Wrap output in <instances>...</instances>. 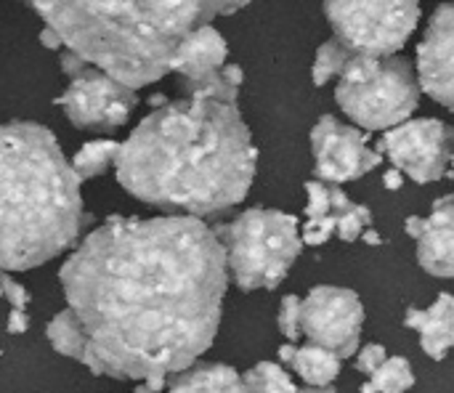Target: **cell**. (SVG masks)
Here are the masks:
<instances>
[{"instance_id":"obj_28","label":"cell","mask_w":454,"mask_h":393,"mask_svg":"<svg viewBox=\"0 0 454 393\" xmlns=\"http://www.w3.org/2000/svg\"><path fill=\"white\" fill-rule=\"evenodd\" d=\"M40 43H43L45 48H61V40H59V35H56L51 27H43V32H40Z\"/></svg>"},{"instance_id":"obj_8","label":"cell","mask_w":454,"mask_h":393,"mask_svg":"<svg viewBox=\"0 0 454 393\" xmlns=\"http://www.w3.org/2000/svg\"><path fill=\"white\" fill-rule=\"evenodd\" d=\"M61 69L69 75V88L56 98L59 106H64L67 117L77 128H96L109 130L128 122L133 114L138 96L136 90L114 83L96 67L80 61L72 53L61 56Z\"/></svg>"},{"instance_id":"obj_6","label":"cell","mask_w":454,"mask_h":393,"mask_svg":"<svg viewBox=\"0 0 454 393\" xmlns=\"http://www.w3.org/2000/svg\"><path fill=\"white\" fill-rule=\"evenodd\" d=\"M338 106L364 130H391L412 117L420 85L404 56H351L335 90Z\"/></svg>"},{"instance_id":"obj_11","label":"cell","mask_w":454,"mask_h":393,"mask_svg":"<svg viewBox=\"0 0 454 393\" xmlns=\"http://www.w3.org/2000/svg\"><path fill=\"white\" fill-rule=\"evenodd\" d=\"M367 138L370 133L343 125L333 114L319 117V122L311 130L317 181L340 186L346 181H356L370 170H375L383 162V157L367 146Z\"/></svg>"},{"instance_id":"obj_2","label":"cell","mask_w":454,"mask_h":393,"mask_svg":"<svg viewBox=\"0 0 454 393\" xmlns=\"http://www.w3.org/2000/svg\"><path fill=\"white\" fill-rule=\"evenodd\" d=\"M120 144L117 181L136 200L189 218L239 205L255 178L258 152L231 101H162Z\"/></svg>"},{"instance_id":"obj_31","label":"cell","mask_w":454,"mask_h":393,"mask_svg":"<svg viewBox=\"0 0 454 393\" xmlns=\"http://www.w3.org/2000/svg\"><path fill=\"white\" fill-rule=\"evenodd\" d=\"M133 393H154V391H152V389H146V386H138Z\"/></svg>"},{"instance_id":"obj_27","label":"cell","mask_w":454,"mask_h":393,"mask_svg":"<svg viewBox=\"0 0 454 393\" xmlns=\"http://www.w3.org/2000/svg\"><path fill=\"white\" fill-rule=\"evenodd\" d=\"M402 184H404V176H402L396 168H391V170L383 176V186H386L388 192H396V189H402Z\"/></svg>"},{"instance_id":"obj_10","label":"cell","mask_w":454,"mask_h":393,"mask_svg":"<svg viewBox=\"0 0 454 393\" xmlns=\"http://www.w3.org/2000/svg\"><path fill=\"white\" fill-rule=\"evenodd\" d=\"M364 306L354 290L346 287H314L301 303V333L325 351H333L340 362L351 359L362 341Z\"/></svg>"},{"instance_id":"obj_30","label":"cell","mask_w":454,"mask_h":393,"mask_svg":"<svg viewBox=\"0 0 454 393\" xmlns=\"http://www.w3.org/2000/svg\"><path fill=\"white\" fill-rule=\"evenodd\" d=\"M298 393H338L335 389H301Z\"/></svg>"},{"instance_id":"obj_9","label":"cell","mask_w":454,"mask_h":393,"mask_svg":"<svg viewBox=\"0 0 454 393\" xmlns=\"http://www.w3.org/2000/svg\"><path fill=\"white\" fill-rule=\"evenodd\" d=\"M375 152L388 157L402 176H410L418 184H434L447 176L452 162L454 130L434 117L407 120L386 130Z\"/></svg>"},{"instance_id":"obj_22","label":"cell","mask_w":454,"mask_h":393,"mask_svg":"<svg viewBox=\"0 0 454 393\" xmlns=\"http://www.w3.org/2000/svg\"><path fill=\"white\" fill-rule=\"evenodd\" d=\"M351 51L338 43L335 37L322 43L319 51H317V59H314V69H311V77H314V85H327L335 75H340L346 69V64L351 61Z\"/></svg>"},{"instance_id":"obj_16","label":"cell","mask_w":454,"mask_h":393,"mask_svg":"<svg viewBox=\"0 0 454 393\" xmlns=\"http://www.w3.org/2000/svg\"><path fill=\"white\" fill-rule=\"evenodd\" d=\"M279 359L293 367L306 386L311 389H330V383L340 375V359L333 351H325L319 346H282L279 349Z\"/></svg>"},{"instance_id":"obj_5","label":"cell","mask_w":454,"mask_h":393,"mask_svg":"<svg viewBox=\"0 0 454 393\" xmlns=\"http://www.w3.org/2000/svg\"><path fill=\"white\" fill-rule=\"evenodd\" d=\"M239 290H274L303 250L298 218L282 210L253 208L213 229Z\"/></svg>"},{"instance_id":"obj_18","label":"cell","mask_w":454,"mask_h":393,"mask_svg":"<svg viewBox=\"0 0 454 393\" xmlns=\"http://www.w3.org/2000/svg\"><path fill=\"white\" fill-rule=\"evenodd\" d=\"M330 205H333V213H335V221H338V232L335 234L343 242L359 240L367 232V226L372 224L370 208L348 200V194L340 186H330Z\"/></svg>"},{"instance_id":"obj_23","label":"cell","mask_w":454,"mask_h":393,"mask_svg":"<svg viewBox=\"0 0 454 393\" xmlns=\"http://www.w3.org/2000/svg\"><path fill=\"white\" fill-rule=\"evenodd\" d=\"M301 298L298 295H285L282 298V309H279V333L293 343L298 341L301 333Z\"/></svg>"},{"instance_id":"obj_25","label":"cell","mask_w":454,"mask_h":393,"mask_svg":"<svg viewBox=\"0 0 454 393\" xmlns=\"http://www.w3.org/2000/svg\"><path fill=\"white\" fill-rule=\"evenodd\" d=\"M0 290H3V298L11 303V309L13 311H24L27 309V303H29V293L16 282V279H11V277H0Z\"/></svg>"},{"instance_id":"obj_17","label":"cell","mask_w":454,"mask_h":393,"mask_svg":"<svg viewBox=\"0 0 454 393\" xmlns=\"http://www.w3.org/2000/svg\"><path fill=\"white\" fill-rule=\"evenodd\" d=\"M170 393H242V375L226 365H197L176 375Z\"/></svg>"},{"instance_id":"obj_32","label":"cell","mask_w":454,"mask_h":393,"mask_svg":"<svg viewBox=\"0 0 454 393\" xmlns=\"http://www.w3.org/2000/svg\"><path fill=\"white\" fill-rule=\"evenodd\" d=\"M452 176H454V152H452Z\"/></svg>"},{"instance_id":"obj_7","label":"cell","mask_w":454,"mask_h":393,"mask_svg":"<svg viewBox=\"0 0 454 393\" xmlns=\"http://www.w3.org/2000/svg\"><path fill=\"white\" fill-rule=\"evenodd\" d=\"M325 16L335 27V40L354 56L386 59L412 37L420 21V5L402 3H367V0H330Z\"/></svg>"},{"instance_id":"obj_13","label":"cell","mask_w":454,"mask_h":393,"mask_svg":"<svg viewBox=\"0 0 454 393\" xmlns=\"http://www.w3.org/2000/svg\"><path fill=\"white\" fill-rule=\"evenodd\" d=\"M407 234L418 240V261L434 277H454V194L434 202L431 216H410Z\"/></svg>"},{"instance_id":"obj_12","label":"cell","mask_w":454,"mask_h":393,"mask_svg":"<svg viewBox=\"0 0 454 393\" xmlns=\"http://www.w3.org/2000/svg\"><path fill=\"white\" fill-rule=\"evenodd\" d=\"M418 85L454 109V3L436 8L418 45Z\"/></svg>"},{"instance_id":"obj_26","label":"cell","mask_w":454,"mask_h":393,"mask_svg":"<svg viewBox=\"0 0 454 393\" xmlns=\"http://www.w3.org/2000/svg\"><path fill=\"white\" fill-rule=\"evenodd\" d=\"M27 327H29L27 311H13L11 309V314H8V333L11 335H21V333H27Z\"/></svg>"},{"instance_id":"obj_3","label":"cell","mask_w":454,"mask_h":393,"mask_svg":"<svg viewBox=\"0 0 454 393\" xmlns=\"http://www.w3.org/2000/svg\"><path fill=\"white\" fill-rule=\"evenodd\" d=\"M242 5L247 3H32L67 53L130 90L162 80L173 69L181 43L197 27Z\"/></svg>"},{"instance_id":"obj_15","label":"cell","mask_w":454,"mask_h":393,"mask_svg":"<svg viewBox=\"0 0 454 393\" xmlns=\"http://www.w3.org/2000/svg\"><path fill=\"white\" fill-rule=\"evenodd\" d=\"M410 330L420 333L423 351L442 362L454 349V295L442 293L428 309H410L404 317Z\"/></svg>"},{"instance_id":"obj_21","label":"cell","mask_w":454,"mask_h":393,"mask_svg":"<svg viewBox=\"0 0 454 393\" xmlns=\"http://www.w3.org/2000/svg\"><path fill=\"white\" fill-rule=\"evenodd\" d=\"M242 393H298L285 367L274 362H261L242 375Z\"/></svg>"},{"instance_id":"obj_4","label":"cell","mask_w":454,"mask_h":393,"mask_svg":"<svg viewBox=\"0 0 454 393\" xmlns=\"http://www.w3.org/2000/svg\"><path fill=\"white\" fill-rule=\"evenodd\" d=\"M80 178L37 122L0 125V271H27L72 248L85 224Z\"/></svg>"},{"instance_id":"obj_1","label":"cell","mask_w":454,"mask_h":393,"mask_svg":"<svg viewBox=\"0 0 454 393\" xmlns=\"http://www.w3.org/2000/svg\"><path fill=\"white\" fill-rule=\"evenodd\" d=\"M215 232L189 216H112L64 261L67 311L96 375L168 389L213 346L229 285Z\"/></svg>"},{"instance_id":"obj_19","label":"cell","mask_w":454,"mask_h":393,"mask_svg":"<svg viewBox=\"0 0 454 393\" xmlns=\"http://www.w3.org/2000/svg\"><path fill=\"white\" fill-rule=\"evenodd\" d=\"M117 154H120V141H112V138H98V141H88L77 149V154L72 157V170L74 176L82 181V178H96L98 173H104L109 165L117 162Z\"/></svg>"},{"instance_id":"obj_20","label":"cell","mask_w":454,"mask_h":393,"mask_svg":"<svg viewBox=\"0 0 454 393\" xmlns=\"http://www.w3.org/2000/svg\"><path fill=\"white\" fill-rule=\"evenodd\" d=\"M415 386V373L404 357L386 359L383 367L370 375V381L362 386V393H404Z\"/></svg>"},{"instance_id":"obj_24","label":"cell","mask_w":454,"mask_h":393,"mask_svg":"<svg viewBox=\"0 0 454 393\" xmlns=\"http://www.w3.org/2000/svg\"><path fill=\"white\" fill-rule=\"evenodd\" d=\"M388 359V354H386V346H380V343H370V346H364L362 351H359V357H356V370L359 373H364V375H375L380 367H383V362Z\"/></svg>"},{"instance_id":"obj_14","label":"cell","mask_w":454,"mask_h":393,"mask_svg":"<svg viewBox=\"0 0 454 393\" xmlns=\"http://www.w3.org/2000/svg\"><path fill=\"white\" fill-rule=\"evenodd\" d=\"M226 53H229V45L223 35L213 24H202L181 43L170 72H178L184 83H192V80H200L223 69Z\"/></svg>"},{"instance_id":"obj_33","label":"cell","mask_w":454,"mask_h":393,"mask_svg":"<svg viewBox=\"0 0 454 393\" xmlns=\"http://www.w3.org/2000/svg\"><path fill=\"white\" fill-rule=\"evenodd\" d=\"M0 298H3V290H0Z\"/></svg>"},{"instance_id":"obj_29","label":"cell","mask_w":454,"mask_h":393,"mask_svg":"<svg viewBox=\"0 0 454 393\" xmlns=\"http://www.w3.org/2000/svg\"><path fill=\"white\" fill-rule=\"evenodd\" d=\"M362 237H364V242H367V245H380V242H383V240H380V234H378V232H372V229H367Z\"/></svg>"}]
</instances>
